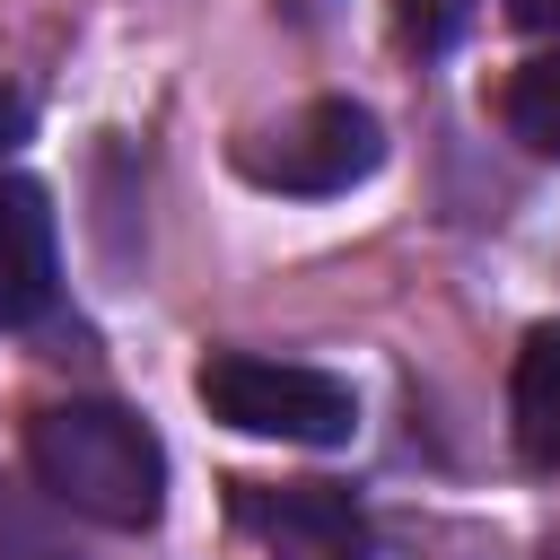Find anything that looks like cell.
I'll return each instance as SVG.
<instances>
[{
	"label": "cell",
	"mask_w": 560,
	"mask_h": 560,
	"mask_svg": "<svg viewBox=\"0 0 560 560\" xmlns=\"http://www.w3.org/2000/svg\"><path fill=\"white\" fill-rule=\"evenodd\" d=\"M508 420H516V455L534 472H560V324L525 332L508 376Z\"/></svg>",
	"instance_id": "cell-6"
},
{
	"label": "cell",
	"mask_w": 560,
	"mask_h": 560,
	"mask_svg": "<svg viewBox=\"0 0 560 560\" xmlns=\"http://www.w3.org/2000/svg\"><path fill=\"white\" fill-rule=\"evenodd\" d=\"M376 158H385V131H376V114L350 105V96H315V105L289 114L280 131L236 140V166H245L262 192H350V184L376 175Z\"/></svg>",
	"instance_id": "cell-3"
},
{
	"label": "cell",
	"mask_w": 560,
	"mask_h": 560,
	"mask_svg": "<svg viewBox=\"0 0 560 560\" xmlns=\"http://www.w3.org/2000/svg\"><path fill=\"white\" fill-rule=\"evenodd\" d=\"M236 516L262 525L280 542V560H368L359 508L341 490H262V481H236Z\"/></svg>",
	"instance_id": "cell-4"
},
{
	"label": "cell",
	"mask_w": 560,
	"mask_h": 560,
	"mask_svg": "<svg viewBox=\"0 0 560 560\" xmlns=\"http://www.w3.org/2000/svg\"><path fill=\"white\" fill-rule=\"evenodd\" d=\"M516 9V26H534V35H560V0H508Z\"/></svg>",
	"instance_id": "cell-9"
},
{
	"label": "cell",
	"mask_w": 560,
	"mask_h": 560,
	"mask_svg": "<svg viewBox=\"0 0 560 560\" xmlns=\"http://www.w3.org/2000/svg\"><path fill=\"white\" fill-rule=\"evenodd\" d=\"M499 114H508V131H516L534 158H560V52L516 61L508 88H499Z\"/></svg>",
	"instance_id": "cell-7"
},
{
	"label": "cell",
	"mask_w": 560,
	"mask_h": 560,
	"mask_svg": "<svg viewBox=\"0 0 560 560\" xmlns=\"http://www.w3.org/2000/svg\"><path fill=\"white\" fill-rule=\"evenodd\" d=\"M0 560H70L35 516H18V508H0Z\"/></svg>",
	"instance_id": "cell-8"
},
{
	"label": "cell",
	"mask_w": 560,
	"mask_h": 560,
	"mask_svg": "<svg viewBox=\"0 0 560 560\" xmlns=\"http://www.w3.org/2000/svg\"><path fill=\"white\" fill-rule=\"evenodd\" d=\"M429 9H438V18H455V0H429Z\"/></svg>",
	"instance_id": "cell-11"
},
{
	"label": "cell",
	"mask_w": 560,
	"mask_h": 560,
	"mask_svg": "<svg viewBox=\"0 0 560 560\" xmlns=\"http://www.w3.org/2000/svg\"><path fill=\"white\" fill-rule=\"evenodd\" d=\"M52 271H61L52 201L26 175H0V332L9 324H35L52 306Z\"/></svg>",
	"instance_id": "cell-5"
},
{
	"label": "cell",
	"mask_w": 560,
	"mask_h": 560,
	"mask_svg": "<svg viewBox=\"0 0 560 560\" xmlns=\"http://www.w3.org/2000/svg\"><path fill=\"white\" fill-rule=\"evenodd\" d=\"M26 472L52 508L140 534L166 508V446L140 411L122 402H44L26 420Z\"/></svg>",
	"instance_id": "cell-1"
},
{
	"label": "cell",
	"mask_w": 560,
	"mask_h": 560,
	"mask_svg": "<svg viewBox=\"0 0 560 560\" xmlns=\"http://www.w3.org/2000/svg\"><path fill=\"white\" fill-rule=\"evenodd\" d=\"M18 131H26V96H18V88H0V149H9Z\"/></svg>",
	"instance_id": "cell-10"
},
{
	"label": "cell",
	"mask_w": 560,
	"mask_h": 560,
	"mask_svg": "<svg viewBox=\"0 0 560 560\" xmlns=\"http://www.w3.org/2000/svg\"><path fill=\"white\" fill-rule=\"evenodd\" d=\"M201 411L245 429V438H280V446H350L359 438V402L341 376L298 368V359H262V350H219L192 376Z\"/></svg>",
	"instance_id": "cell-2"
}]
</instances>
